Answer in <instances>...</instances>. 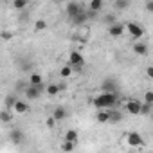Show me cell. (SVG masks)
Masks as SVG:
<instances>
[{"instance_id": "cell-24", "label": "cell", "mask_w": 153, "mask_h": 153, "mask_svg": "<svg viewBox=\"0 0 153 153\" xmlns=\"http://www.w3.org/2000/svg\"><path fill=\"white\" fill-rule=\"evenodd\" d=\"M45 29H47V22H45V20H42V18H40V20H36V22H34V31H36V33L45 31Z\"/></svg>"}, {"instance_id": "cell-29", "label": "cell", "mask_w": 153, "mask_h": 153, "mask_svg": "<svg viewBox=\"0 0 153 153\" xmlns=\"http://www.w3.org/2000/svg\"><path fill=\"white\" fill-rule=\"evenodd\" d=\"M56 123H58V121H56V117H54V115H51V117H47V119H45V126H47V128H54V126H56Z\"/></svg>"}, {"instance_id": "cell-21", "label": "cell", "mask_w": 153, "mask_h": 153, "mask_svg": "<svg viewBox=\"0 0 153 153\" xmlns=\"http://www.w3.org/2000/svg\"><path fill=\"white\" fill-rule=\"evenodd\" d=\"M103 90L105 92H117V83H114V79H106L103 83Z\"/></svg>"}, {"instance_id": "cell-12", "label": "cell", "mask_w": 153, "mask_h": 153, "mask_svg": "<svg viewBox=\"0 0 153 153\" xmlns=\"http://www.w3.org/2000/svg\"><path fill=\"white\" fill-rule=\"evenodd\" d=\"M96 121H97V123H101V124L110 123V108H97Z\"/></svg>"}, {"instance_id": "cell-7", "label": "cell", "mask_w": 153, "mask_h": 153, "mask_svg": "<svg viewBox=\"0 0 153 153\" xmlns=\"http://www.w3.org/2000/svg\"><path fill=\"white\" fill-rule=\"evenodd\" d=\"M124 33H126V27H124V24H121V22H114V24L108 25V34H110L112 38H121Z\"/></svg>"}, {"instance_id": "cell-18", "label": "cell", "mask_w": 153, "mask_h": 153, "mask_svg": "<svg viewBox=\"0 0 153 153\" xmlns=\"http://www.w3.org/2000/svg\"><path fill=\"white\" fill-rule=\"evenodd\" d=\"M52 115L56 117V121L59 123V121H63L65 117H67V110L63 108V106H56L54 110H52Z\"/></svg>"}, {"instance_id": "cell-4", "label": "cell", "mask_w": 153, "mask_h": 153, "mask_svg": "<svg viewBox=\"0 0 153 153\" xmlns=\"http://www.w3.org/2000/svg\"><path fill=\"white\" fill-rule=\"evenodd\" d=\"M43 92H45V85L42 83V85H27V88H25V97L29 99V101H34V99H38L40 96H43Z\"/></svg>"}, {"instance_id": "cell-19", "label": "cell", "mask_w": 153, "mask_h": 153, "mask_svg": "<svg viewBox=\"0 0 153 153\" xmlns=\"http://www.w3.org/2000/svg\"><path fill=\"white\" fill-rule=\"evenodd\" d=\"M130 4H131V0H114V7H115L117 11H124V9H128Z\"/></svg>"}, {"instance_id": "cell-17", "label": "cell", "mask_w": 153, "mask_h": 153, "mask_svg": "<svg viewBox=\"0 0 153 153\" xmlns=\"http://www.w3.org/2000/svg\"><path fill=\"white\" fill-rule=\"evenodd\" d=\"M63 139H65V140H70V142H78L79 133H78V130H67L65 135H63Z\"/></svg>"}, {"instance_id": "cell-33", "label": "cell", "mask_w": 153, "mask_h": 153, "mask_svg": "<svg viewBox=\"0 0 153 153\" xmlns=\"http://www.w3.org/2000/svg\"><path fill=\"white\" fill-rule=\"evenodd\" d=\"M149 119H151V121H153V112H151V114H149Z\"/></svg>"}, {"instance_id": "cell-5", "label": "cell", "mask_w": 153, "mask_h": 153, "mask_svg": "<svg viewBox=\"0 0 153 153\" xmlns=\"http://www.w3.org/2000/svg\"><path fill=\"white\" fill-rule=\"evenodd\" d=\"M68 63L74 67V70H79L85 65V58L79 51H72V52H68Z\"/></svg>"}, {"instance_id": "cell-3", "label": "cell", "mask_w": 153, "mask_h": 153, "mask_svg": "<svg viewBox=\"0 0 153 153\" xmlns=\"http://www.w3.org/2000/svg\"><path fill=\"white\" fill-rule=\"evenodd\" d=\"M90 27H88V24H83V25H78L76 27V31H74V40L76 42H81V43H87L88 40H90Z\"/></svg>"}, {"instance_id": "cell-8", "label": "cell", "mask_w": 153, "mask_h": 153, "mask_svg": "<svg viewBox=\"0 0 153 153\" xmlns=\"http://www.w3.org/2000/svg\"><path fill=\"white\" fill-rule=\"evenodd\" d=\"M88 18H90V13H88V9H83L81 13H78L76 16H72V18H70V22H72V25H74V27H78V25H83V24H87V22H88Z\"/></svg>"}, {"instance_id": "cell-14", "label": "cell", "mask_w": 153, "mask_h": 153, "mask_svg": "<svg viewBox=\"0 0 153 153\" xmlns=\"http://www.w3.org/2000/svg\"><path fill=\"white\" fill-rule=\"evenodd\" d=\"M85 2H87V9L94 13H99L105 6V0H85Z\"/></svg>"}, {"instance_id": "cell-1", "label": "cell", "mask_w": 153, "mask_h": 153, "mask_svg": "<svg viewBox=\"0 0 153 153\" xmlns=\"http://www.w3.org/2000/svg\"><path fill=\"white\" fill-rule=\"evenodd\" d=\"M117 92H101V94H97V96H94V99H92V105L96 106V108H114L115 106V103H117Z\"/></svg>"}, {"instance_id": "cell-30", "label": "cell", "mask_w": 153, "mask_h": 153, "mask_svg": "<svg viewBox=\"0 0 153 153\" xmlns=\"http://www.w3.org/2000/svg\"><path fill=\"white\" fill-rule=\"evenodd\" d=\"M144 9H146V13L153 15V0H146V2H144Z\"/></svg>"}, {"instance_id": "cell-20", "label": "cell", "mask_w": 153, "mask_h": 153, "mask_svg": "<svg viewBox=\"0 0 153 153\" xmlns=\"http://www.w3.org/2000/svg\"><path fill=\"white\" fill-rule=\"evenodd\" d=\"M43 83V76L38 74V72H33L29 74V85H42Z\"/></svg>"}, {"instance_id": "cell-2", "label": "cell", "mask_w": 153, "mask_h": 153, "mask_svg": "<svg viewBox=\"0 0 153 153\" xmlns=\"http://www.w3.org/2000/svg\"><path fill=\"white\" fill-rule=\"evenodd\" d=\"M124 27H126V33L130 34V38H133V40H139L146 34L144 27L137 22H124Z\"/></svg>"}, {"instance_id": "cell-13", "label": "cell", "mask_w": 153, "mask_h": 153, "mask_svg": "<svg viewBox=\"0 0 153 153\" xmlns=\"http://www.w3.org/2000/svg\"><path fill=\"white\" fill-rule=\"evenodd\" d=\"M131 51H133L137 56H148V52H149V47H148L144 42H137V43H133Z\"/></svg>"}, {"instance_id": "cell-31", "label": "cell", "mask_w": 153, "mask_h": 153, "mask_svg": "<svg viewBox=\"0 0 153 153\" xmlns=\"http://www.w3.org/2000/svg\"><path fill=\"white\" fill-rule=\"evenodd\" d=\"M144 101L153 105V90H146V92H144Z\"/></svg>"}, {"instance_id": "cell-28", "label": "cell", "mask_w": 153, "mask_h": 153, "mask_svg": "<svg viewBox=\"0 0 153 153\" xmlns=\"http://www.w3.org/2000/svg\"><path fill=\"white\" fill-rule=\"evenodd\" d=\"M103 22H105L106 25H110V24H114V22H117V16H115V13H110V15H106V16L103 18Z\"/></svg>"}, {"instance_id": "cell-23", "label": "cell", "mask_w": 153, "mask_h": 153, "mask_svg": "<svg viewBox=\"0 0 153 153\" xmlns=\"http://www.w3.org/2000/svg\"><path fill=\"white\" fill-rule=\"evenodd\" d=\"M151 112H153V105L144 101V103H142V106H140V114H142V115H149Z\"/></svg>"}, {"instance_id": "cell-15", "label": "cell", "mask_w": 153, "mask_h": 153, "mask_svg": "<svg viewBox=\"0 0 153 153\" xmlns=\"http://www.w3.org/2000/svg\"><path fill=\"white\" fill-rule=\"evenodd\" d=\"M59 92H61V87H59L58 83H51V85L45 87V94H47L49 97H56Z\"/></svg>"}, {"instance_id": "cell-9", "label": "cell", "mask_w": 153, "mask_h": 153, "mask_svg": "<svg viewBox=\"0 0 153 153\" xmlns=\"http://www.w3.org/2000/svg\"><path fill=\"white\" fill-rule=\"evenodd\" d=\"M11 110H13L15 114H18V115H24V114H27V112L31 110V106H29V103H27V101H22V99H16V101L13 103V106H11Z\"/></svg>"}, {"instance_id": "cell-26", "label": "cell", "mask_w": 153, "mask_h": 153, "mask_svg": "<svg viewBox=\"0 0 153 153\" xmlns=\"http://www.w3.org/2000/svg\"><path fill=\"white\" fill-rule=\"evenodd\" d=\"M76 148V142H70V140H65L63 139V142H61V149L63 151H72Z\"/></svg>"}, {"instance_id": "cell-32", "label": "cell", "mask_w": 153, "mask_h": 153, "mask_svg": "<svg viewBox=\"0 0 153 153\" xmlns=\"http://www.w3.org/2000/svg\"><path fill=\"white\" fill-rule=\"evenodd\" d=\"M144 74H146L148 79H153V65H148V67L144 68Z\"/></svg>"}, {"instance_id": "cell-22", "label": "cell", "mask_w": 153, "mask_h": 153, "mask_svg": "<svg viewBox=\"0 0 153 153\" xmlns=\"http://www.w3.org/2000/svg\"><path fill=\"white\" fill-rule=\"evenodd\" d=\"M29 2H31V0H13V9L22 11V9H25L29 6Z\"/></svg>"}, {"instance_id": "cell-16", "label": "cell", "mask_w": 153, "mask_h": 153, "mask_svg": "<svg viewBox=\"0 0 153 153\" xmlns=\"http://www.w3.org/2000/svg\"><path fill=\"white\" fill-rule=\"evenodd\" d=\"M72 72H74V67H72L70 63H67V65L59 67V78H63V79H68L70 76H72Z\"/></svg>"}, {"instance_id": "cell-25", "label": "cell", "mask_w": 153, "mask_h": 153, "mask_svg": "<svg viewBox=\"0 0 153 153\" xmlns=\"http://www.w3.org/2000/svg\"><path fill=\"white\" fill-rule=\"evenodd\" d=\"M123 119V114L119 110H110V123H117Z\"/></svg>"}, {"instance_id": "cell-11", "label": "cell", "mask_w": 153, "mask_h": 153, "mask_svg": "<svg viewBox=\"0 0 153 153\" xmlns=\"http://www.w3.org/2000/svg\"><path fill=\"white\" fill-rule=\"evenodd\" d=\"M140 106H142V103L137 101V99H128L126 101V110L131 115H140Z\"/></svg>"}, {"instance_id": "cell-10", "label": "cell", "mask_w": 153, "mask_h": 153, "mask_svg": "<svg viewBox=\"0 0 153 153\" xmlns=\"http://www.w3.org/2000/svg\"><path fill=\"white\" fill-rule=\"evenodd\" d=\"M85 7L81 6V4H78V2H74V0H67V15H68V18H72V16H76L78 13H81Z\"/></svg>"}, {"instance_id": "cell-6", "label": "cell", "mask_w": 153, "mask_h": 153, "mask_svg": "<svg viewBox=\"0 0 153 153\" xmlns=\"http://www.w3.org/2000/svg\"><path fill=\"white\" fill-rule=\"evenodd\" d=\"M124 137H126V142H128L131 148H140V146L144 144V139H142V135H140L139 131H128Z\"/></svg>"}, {"instance_id": "cell-27", "label": "cell", "mask_w": 153, "mask_h": 153, "mask_svg": "<svg viewBox=\"0 0 153 153\" xmlns=\"http://www.w3.org/2000/svg\"><path fill=\"white\" fill-rule=\"evenodd\" d=\"M11 139H13V140L18 144V142H22L24 135H22V131H20V130H13V131H11Z\"/></svg>"}]
</instances>
